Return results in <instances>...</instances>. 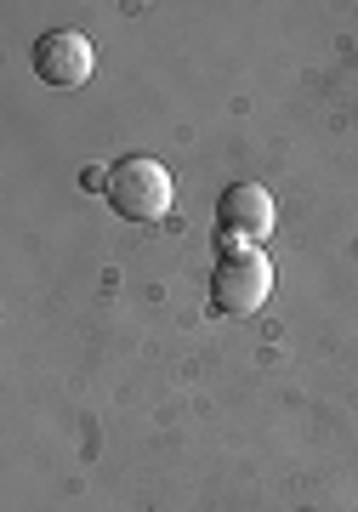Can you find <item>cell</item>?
<instances>
[{
  "label": "cell",
  "mask_w": 358,
  "mask_h": 512,
  "mask_svg": "<svg viewBox=\"0 0 358 512\" xmlns=\"http://www.w3.org/2000/svg\"><path fill=\"white\" fill-rule=\"evenodd\" d=\"M273 291V268L262 251H228L222 262H216L211 274V302L222 313H233V319H245V313H256L262 302H268Z\"/></svg>",
  "instance_id": "obj_2"
},
{
  "label": "cell",
  "mask_w": 358,
  "mask_h": 512,
  "mask_svg": "<svg viewBox=\"0 0 358 512\" xmlns=\"http://www.w3.org/2000/svg\"><path fill=\"white\" fill-rule=\"evenodd\" d=\"M216 228L233 251H262L273 234V194L262 183H233L216 205Z\"/></svg>",
  "instance_id": "obj_3"
},
{
  "label": "cell",
  "mask_w": 358,
  "mask_h": 512,
  "mask_svg": "<svg viewBox=\"0 0 358 512\" xmlns=\"http://www.w3.org/2000/svg\"><path fill=\"white\" fill-rule=\"evenodd\" d=\"M91 63H97V52H91V40L80 35V29H52V35L35 40V74L46 80V86H86Z\"/></svg>",
  "instance_id": "obj_4"
},
{
  "label": "cell",
  "mask_w": 358,
  "mask_h": 512,
  "mask_svg": "<svg viewBox=\"0 0 358 512\" xmlns=\"http://www.w3.org/2000/svg\"><path fill=\"white\" fill-rule=\"evenodd\" d=\"M108 205L126 222H160L171 211V171L148 154L108 165Z\"/></svg>",
  "instance_id": "obj_1"
}]
</instances>
